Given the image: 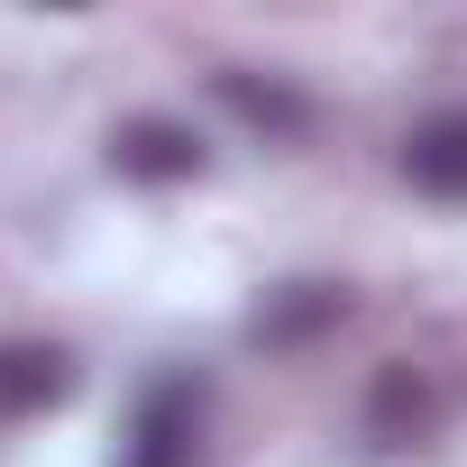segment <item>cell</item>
Instances as JSON below:
<instances>
[{
    "label": "cell",
    "mask_w": 467,
    "mask_h": 467,
    "mask_svg": "<svg viewBox=\"0 0 467 467\" xmlns=\"http://www.w3.org/2000/svg\"><path fill=\"white\" fill-rule=\"evenodd\" d=\"M202 458V385L192 376H156L129 412L119 467H192Z\"/></svg>",
    "instance_id": "6da1fadb"
},
{
    "label": "cell",
    "mask_w": 467,
    "mask_h": 467,
    "mask_svg": "<svg viewBox=\"0 0 467 467\" xmlns=\"http://www.w3.org/2000/svg\"><path fill=\"white\" fill-rule=\"evenodd\" d=\"M110 165H119L129 183H192V174H202V138H192L183 119L147 110V119H119V129H110Z\"/></svg>",
    "instance_id": "7a4b0ae2"
},
{
    "label": "cell",
    "mask_w": 467,
    "mask_h": 467,
    "mask_svg": "<svg viewBox=\"0 0 467 467\" xmlns=\"http://www.w3.org/2000/svg\"><path fill=\"white\" fill-rule=\"evenodd\" d=\"M403 174L431 202H467V110H431L403 138Z\"/></svg>",
    "instance_id": "3957f363"
},
{
    "label": "cell",
    "mask_w": 467,
    "mask_h": 467,
    "mask_svg": "<svg viewBox=\"0 0 467 467\" xmlns=\"http://www.w3.org/2000/svg\"><path fill=\"white\" fill-rule=\"evenodd\" d=\"M339 312H348L339 285H275V294L248 312V339H257V348H303V339L339 330Z\"/></svg>",
    "instance_id": "277c9868"
},
{
    "label": "cell",
    "mask_w": 467,
    "mask_h": 467,
    "mask_svg": "<svg viewBox=\"0 0 467 467\" xmlns=\"http://www.w3.org/2000/svg\"><path fill=\"white\" fill-rule=\"evenodd\" d=\"M74 385V358L47 348V339H0V421H28L47 403H65Z\"/></svg>",
    "instance_id": "5b68a950"
},
{
    "label": "cell",
    "mask_w": 467,
    "mask_h": 467,
    "mask_svg": "<svg viewBox=\"0 0 467 467\" xmlns=\"http://www.w3.org/2000/svg\"><path fill=\"white\" fill-rule=\"evenodd\" d=\"M431 421H440L431 376H421V367H385V376H376V394H367V431H376L385 449H412Z\"/></svg>",
    "instance_id": "8992f818"
},
{
    "label": "cell",
    "mask_w": 467,
    "mask_h": 467,
    "mask_svg": "<svg viewBox=\"0 0 467 467\" xmlns=\"http://www.w3.org/2000/svg\"><path fill=\"white\" fill-rule=\"evenodd\" d=\"M220 101L239 110L248 129H266V138H303V129H312V101H303L294 83H257V74H220Z\"/></svg>",
    "instance_id": "52a82bcc"
}]
</instances>
